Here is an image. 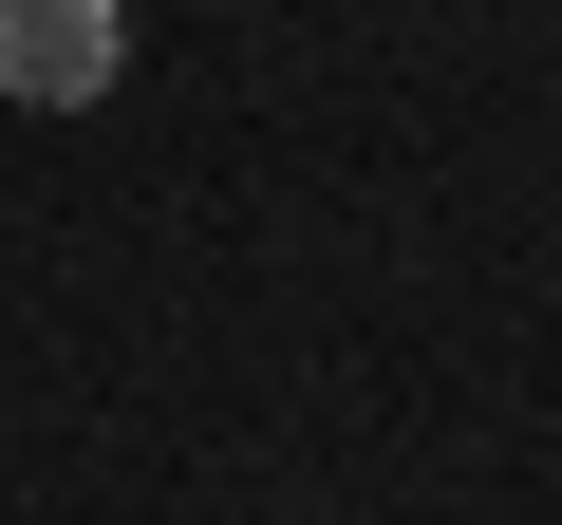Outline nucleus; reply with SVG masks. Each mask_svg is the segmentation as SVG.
<instances>
[{"instance_id": "1", "label": "nucleus", "mask_w": 562, "mask_h": 525, "mask_svg": "<svg viewBox=\"0 0 562 525\" xmlns=\"http://www.w3.org/2000/svg\"><path fill=\"white\" fill-rule=\"evenodd\" d=\"M132 57V0H0V94L20 113H94Z\"/></svg>"}]
</instances>
